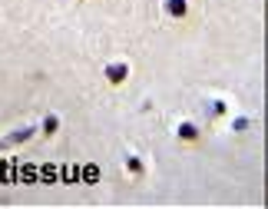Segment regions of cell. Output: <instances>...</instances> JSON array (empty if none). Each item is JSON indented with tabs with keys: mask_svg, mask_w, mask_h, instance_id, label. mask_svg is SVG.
Segmentation results:
<instances>
[{
	"mask_svg": "<svg viewBox=\"0 0 268 209\" xmlns=\"http://www.w3.org/2000/svg\"><path fill=\"white\" fill-rule=\"evenodd\" d=\"M0 176H3L7 183H14V159H3V163H0Z\"/></svg>",
	"mask_w": 268,
	"mask_h": 209,
	"instance_id": "cell-5",
	"label": "cell"
},
{
	"mask_svg": "<svg viewBox=\"0 0 268 209\" xmlns=\"http://www.w3.org/2000/svg\"><path fill=\"white\" fill-rule=\"evenodd\" d=\"M209 113H212V116H222V113H225V103H212Z\"/></svg>",
	"mask_w": 268,
	"mask_h": 209,
	"instance_id": "cell-10",
	"label": "cell"
},
{
	"mask_svg": "<svg viewBox=\"0 0 268 209\" xmlns=\"http://www.w3.org/2000/svg\"><path fill=\"white\" fill-rule=\"evenodd\" d=\"M126 76H129V67H126V63H113V67H106V80H110V83H123Z\"/></svg>",
	"mask_w": 268,
	"mask_h": 209,
	"instance_id": "cell-1",
	"label": "cell"
},
{
	"mask_svg": "<svg viewBox=\"0 0 268 209\" xmlns=\"http://www.w3.org/2000/svg\"><path fill=\"white\" fill-rule=\"evenodd\" d=\"M126 170L129 173H142V163H139L136 156H129V159H126Z\"/></svg>",
	"mask_w": 268,
	"mask_h": 209,
	"instance_id": "cell-9",
	"label": "cell"
},
{
	"mask_svg": "<svg viewBox=\"0 0 268 209\" xmlns=\"http://www.w3.org/2000/svg\"><path fill=\"white\" fill-rule=\"evenodd\" d=\"M57 130H60V120H57V116H47V120H43V133L53 136Z\"/></svg>",
	"mask_w": 268,
	"mask_h": 209,
	"instance_id": "cell-6",
	"label": "cell"
},
{
	"mask_svg": "<svg viewBox=\"0 0 268 209\" xmlns=\"http://www.w3.org/2000/svg\"><path fill=\"white\" fill-rule=\"evenodd\" d=\"M33 133H37L33 126H23V130H17V133H10V139H7V143H23V139H30Z\"/></svg>",
	"mask_w": 268,
	"mask_h": 209,
	"instance_id": "cell-4",
	"label": "cell"
},
{
	"mask_svg": "<svg viewBox=\"0 0 268 209\" xmlns=\"http://www.w3.org/2000/svg\"><path fill=\"white\" fill-rule=\"evenodd\" d=\"M17 179H20V183H33V179H37V170L27 163V166H20V170H17Z\"/></svg>",
	"mask_w": 268,
	"mask_h": 209,
	"instance_id": "cell-3",
	"label": "cell"
},
{
	"mask_svg": "<svg viewBox=\"0 0 268 209\" xmlns=\"http://www.w3.org/2000/svg\"><path fill=\"white\" fill-rule=\"evenodd\" d=\"M179 136H182V139H195V136H199V130H195L192 123H182V126H179Z\"/></svg>",
	"mask_w": 268,
	"mask_h": 209,
	"instance_id": "cell-7",
	"label": "cell"
},
{
	"mask_svg": "<svg viewBox=\"0 0 268 209\" xmlns=\"http://www.w3.org/2000/svg\"><path fill=\"white\" fill-rule=\"evenodd\" d=\"M83 179H86V183H96V179H99V170H96V166H86V170H83Z\"/></svg>",
	"mask_w": 268,
	"mask_h": 209,
	"instance_id": "cell-8",
	"label": "cell"
},
{
	"mask_svg": "<svg viewBox=\"0 0 268 209\" xmlns=\"http://www.w3.org/2000/svg\"><path fill=\"white\" fill-rule=\"evenodd\" d=\"M166 10H169V17H186L189 14V0H166Z\"/></svg>",
	"mask_w": 268,
	"mask_h": 209,
	"instance_id": "cell-2",
	"label": "cell"
}]
</instances>
